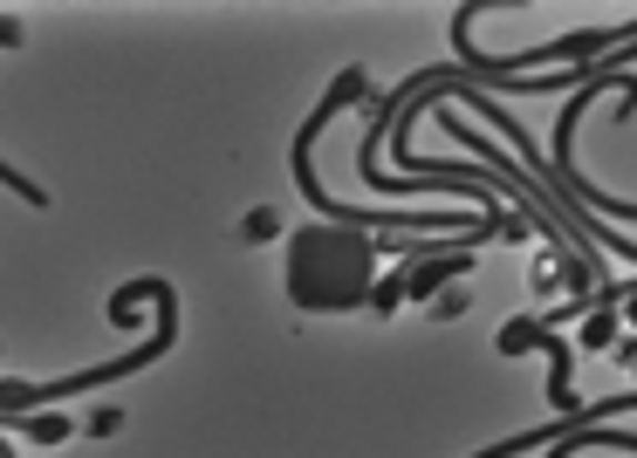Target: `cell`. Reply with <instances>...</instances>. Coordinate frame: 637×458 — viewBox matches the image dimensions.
Instances as JSON below:
<instances>
[{"instance_id":"3","label":"cell","mask_w":637,"mask_h":458,"mask_svg":"<svg viewBox=\"0 0 637 458\" xmlns=\"http://www.w3.org/2000/svg\"><path fill=\"white\" fill-rule=\"evenodd\" d=\"M356 96H371V75H364V62H350L336 82H330V90H323V103H315L309 110V123H302V131H295V185H302V199L309 205H323V213L336 220V226H364V233H466L459 220H446V213H397V205H350V199H330L323 192V179H315V138H323L330 131V123L356 103Z\"/></svg>"},{"instance_id":"5","label":"cell","mask_w":637,"mask_h":458,"mask_svg":"<svg viewBox=\"0 0 637 458\" xmlns=\"http://www.w3.org/2000/svg\"><path fill=\"white\" fill-rule=\"evenodd\" d=\"M617 343H624V308L596 302V308L583 315V349H617Z\"/></svg>"},{"instance_id":"7","label":"cell","mask_w":637,"mask_h":458,"mask_svg":"<svg viewBox=\"0 0 637 458\" xmlns=\"http://www.w3.org/2000/svg\"><path fill=\"white\" fill-rule=\"evenodd\" d=\"M397 302H405V267L384 274V281L371 287V315H397Z\"/></svg>"},{"instance_id":"1","label":"cell","mask_w":637,"mask_h":458,"mask_svg":"<svg viewBox=\"0 0 637 458\" xmlns=\"http://www.w3.org/2000/svg\"><path fill=\"white\" fill-rule=\"evenodd\" d=\"M377 261H384V233L309 220V226L289 233L282 287L302 315H350V308H371V287L384 281Z\"/></svg>"},{"instance_id":"8","label":"cell","mask_w":637,"mask_h":458,"mask_svg":"<svg viewBox=\"0 0 637 458\" xmlns=\"http://www.w3.org/2000/svg\"><path fill=\"white\" fill-rule=\"evenodd\" d=\"M274 233H282V220H274V205H254V213L241 220V240L254 246V240H274Z\"/></svg>"},{"instance_id":"9","label":"cell","mask_w":637,"mask_h":458,"mask_svg":"<svg viewBox=\"0 0 637 458\" xmlns=\"http://www.w3.org/2000/svg\"><path fill=\"white\" fill-rule=\"evenodd\" d=\"M432 315H439V322H459V315H466V287H446V295H439V308H432Z\"/></svg>"},{"instance_id":"11","label":"cell","mask_w":637,"mask_h":458,"mask_svg":"<svg viewBox=\"0 0 637 458\" xmlns=\"http://www.w3.org/2000/svg\"><path fill=\"white\" fill-rule=\"evenodd\" d=\"M0 49H21V21L14 14H0Z\"/></svg>"},{"instance_id":"6","label":"cell","mask_w":637,"mask_h":458,"mask_svg":"<svg viewBox=\"0 0 637 458\" xmlns=\"http://www.w3.org/2000/svg\"><path fill=\"white\" fill-rule=\"evenodd\" d=\"M14 431L34 438V445H62V438H75V418H62V410H34V418H21Z\"/></svg>"},{"instance_id":"10","label":"cell","mask_w":637,"mask_h":458,"mask_svg":"<svg viewBox=\"0 0 637 458\" xmlns=\"http://www.w3.org/2000/svg\"><path fill=\"white\" fill-rule=\"evenodd\" d=\"M117 425H124V410H110V404H103V410H90V438H110Z\"/></svg>"},{"instance_id":"2","label":"cell","mask_w":637,"mask_h":458,"mask_svg":"<svg viewBox=\"0 0 637 458\" xmlns=\"http://www.w3.org/2000/svg\"><path fill=\"white\" fill-rule=\"evenodd\" d=\"M138 302H158V328L138 343V349H124L117 363H90V369H69V377H55V384H21V377H0V425H21V418H34V410H55L62 397H75V390H97V384H117V377H138V369H151L158 356H165L172 343H179V287L172 281H124L110 295V322H138Z\"/></svg>"},{"instance_id":"4","label":"cell","mask_w":637,"mask_h":458,"mask_svg":"<svg viewBox=\"0 0 637 458\" xmlns=\"http://www.w3.org/2000/svg\"><path fill=\"white\" fill-rule=\"evenodd\" d=\"M494 349H501V356L542 349V356H548V404H555V418H563L569 431H583V410H589V404H576V356H569V343H563V328H548L542 315H514L501 336H494ZM569 431H563V438H569Z\"/></svg>"}]
</instances>
